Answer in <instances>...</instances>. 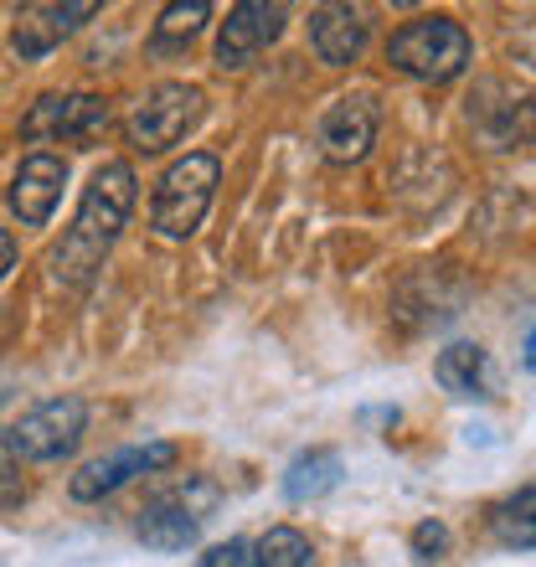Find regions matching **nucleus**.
<instances>
[{
	"instance_id": "nucleus-4",
	"label": "nucleus",
	"mask_w": 536,
	"mask_h": 567,
	"mask_svg": "<svg viewBox=\"0 0 536 567\" xmlns=\"http://www.w3.org/2000/svg\"><path fill=\"white\" fill-rule=\"evenodd\" d=\"M83 429H89V403L83 398H47V403L27 408L11 429H0V444L27 464H52L68 460L83 444Z\"/></svg>"
},
{
	"instance_id": "nucleus-10",
	"label": "nucleus",
	"mask_w": 536,
	"mask_h": 567,
	"mask_svg": "<svg viewBox=\"0 0 536 567\" xmlns=\"http://www.w3.org/2000/svg\"><path fill=\"white\" fill-rule=\"evenodd\" d=\"M279 31H284V6H268V0H243V6H233L223 21V37H217V68H223V73L248 68L268 42H279Z\"/></svg>"
},
{
	"instance_id": "nucleus-19",
	"label": "nucleus",
	"mask_w": 536,
	"mask_h": 567,
	"mask_svg": "<svg viewBox=\"0 0 536 567\" xmlns=\"http://www.w3.org/2000/svg\"><path fill=\"white\" fill-rule=\"evenodd\" d=\"M202 567H258V557H254V542H243V537H233V542H217L207 557H202Z\"/></svg>"
},
{
	"instance_id": "nucleus-6",
	"label": "nucleus",
	"mask_w": 536,
	"mask_h": 567,
	"mask_svg": "<svg viewBox=\"0 0 536 567\" xmlns=\"http://www.w3.org/2000/svg\"><path fill=\"white\" fill-rule=\"evenodd\" d=\"M217 506V485L202 475L181 480L176 491H161L140 511V542L155 547V553H186L196 537H202V522L207 511Z\"/></svg>"
},
{
	"instance_id": "nucleus-3",
	"label": "nucleus",
	"mask_w": 536,
	"mask_h": 567,
	"mask_svg": "<svg viewBox=\"0 0 536 567\" xmlns=\"http://www.w3.org/2000/svg\"><path fill=\"white\" fill-rule=\"evenodd\" d=\"M217 181H223V165L207 150H192L181 155L171 171L155 186V227L161 238H192L202 217H207L212 196H217Z\"/></svg>"
},
{
	"instance_id": "nucleus-14",
	"label": "nucleus",
	"mask_w": 536,
	"mask_h": 567,
	"mask_svg": "<svg viewBox=\"0 0 536 567\" xmlns=\"http://www.w3.org/2000/svg\"><path fill=\"white\" fill-rule=\"evenodd\" d=\"M433 377H439V388L454 392V398H491V357H485L475 341H454L449 351H439Z\"/></svg>"
},
{
	"instance_id": "nucleus-5",
	"label": "nucleus",
	"mask_w": 536,
	"mask_h": 567,
	"mask_svg": "<svg viewBox=\"0 0 536 567\" xmlns=\"http://www.w3.org/2000/svg\"><path fill=\"white\" fill-rule=\"evenodd\" d=\"M207 114V93L196 89V83H161V89H150L134 114L124 120V135H130L134 150H145V155H161V150L181 145V140L192 135L196 124Z\"/></svg>"
},
{
	"instance_id": "nucleus-7",
	"label": "nucleus",
	"mask_w": 536,
	"mask_h": 567,
	"mask_svg": "<svg viewBox=\"0 0 536 567\" xmlns=\"http://www.w3.org/2000/svg\"><path fill=\"white\" fill-rule=\"evenodd\" d=\"M165 464H176V444H165V439H155V444H130V449L104 454V460H89L73 475L68 491H73V501H104V495H114L120 485H130L134 475H155Z\"/></svg>"
},
{
	"instance_id": "nucleus-1",
	"label": "nucleus",
	"mask_w": 536,
	"mask_h": 567,
	"mask_svg": "<svg viewBox=\"0 0 536 567\" xmlns=\"http://www.w3.org/2000/svg\"><path fill=\"white\" fill-rule=\"evenodd\" d=\"M130 207H134L130 161H104L93 171L89 186H83V202H78L68 238L52 248V279L68 284V289H83L99 274V264L109 258V248L120 243L124 223H130Z\"/></svg>"
},
{
	"instance_id": "nucleus-13",
	"label": "nucleus",
	"mask_w": 536,
	"mask_h": 567,
	"mask_svg": "<svg viewBox=\"0 0 536 567\" xmlns=\"http://www.w3.org/2000/svg\"><path fill=\"white\" fill-rule=\"evenodd\" d=\"M310 47L315 58L330 62V68H346L367 52V16L351 11V6H320L310 16Z\"/></svg>"
},
{
	"instance_id": "nucleus-11",
	"label": "nucleus",
	"mask_w": 536,
	"mask_h": 567,
	"mask_svg": "<svg viewBox=\"0 0 536 567\" xmlns=\"http://www.w3.org/2000/svg\"><path fill=\"white\" fill-rule=\"evenodd\" d=\"M62 186H68V161L47 155V150L27 155L11 181V212L21 217V227L52 223V212H58V202H62Z\"/></svg>"
},
{
	"instance_id": "nucleus-16",
	"label": "nucleus",
	"mask_w": 536,
	"mask_h": 567,
	"mask_svg": "<svg viewBox=\"0 0 536 567\" xmlns=\"http://www.w3.org/2000/svg\"><path fill=\"white\" fill-rule=\"evenodd\" d=\"M532 501H536V491H532V485H522V491L511 495V501H501V506H495V516H491L495 537L506 542V547H516V553H532V542H536Z\"/></svg>"
},
{
	"instance_id": "nucleus-17",
	"label": "nucleus",
	"mask_w": 536,
	"mask_h": 567,
	"mask_svg": "<svg viewBox=\"0 0 536 567\" xmlns=\"http://www.w3.org/2000/svg\"><path fill=\"white\" fill-rule=\"evenodd\" d=\"M254 557H258V567H310L315 547L305 532H295V526H274L268 537L254 542Z\"/></svg>"
},
{
	"instance_id": "nucleus-8",
	"label": "nucleus",
	"mask_w": 536,
	"mask_h": 567,
	"mask_svg": "<svg viewBox=\"0 0 536 567\" xmlns=\"http://www.w3.org/2000/svg\"><path fill=\"white\" fill-rule=\"evenodd\" d=\"M377 124H382V109H377V93H346L326 109L320 120V150L326 161L336 165H357L367 161V150L377 145Z\"/></svg>"
},
{
	"instance_id": "nucleus-9",
	"label": "nucleus",
	"mask_w": 536,
	"mask_h": 567,
	"mask_svg": "<svg viewBox=\"0 0 536 567\" xmlns=\"http://www.w3.org/2000/svg\"><path fill=\"white\" fill-rule=\"evenodd\" d=\"M109 124V104L93 93H47L27 109L21 135L27 140H83Z\"/></svg>"
},
{
	"instance_id": "nucleus-18",
	"label": "nucleus",
	"mask_w": 536,
	"mask_h": 567,
	"mask_svg": "<svg viewBox=\"0 0 536 567\" xmlns=\"http://www.w3.org/2000/svg\"><path fill=\"white\" fill-rule=\"evenodd\" d=\"M212 16L207 0H192V6H165L161 11V27H155V52H181V47L192 42L196 31H202V21Z\"/></svg>"
},
{
	"instance_id": "nucleus-22",
	"label": "nucleus",
	"mask_w": 536,
	"mask_h": 567,
	"mask_svg": "<svg viewBox=\"0 0 536 567\" xmlns=\"http://www.w3.org/2000/svg\"><path fill=\"white\" fill-rule=\"evenodd\" d=\"M11 264H16V238L6 233V227H0V279L11 274Z\"/></svg>"
},
{
	"instance_id": "nucleus-12",
	"label": "nucleus",
	"mask_w": 536,
	"mask_h": 567,
	"mask_svg": "<svg viewBox=\"0 0 536 567\" xmlns=\"http://www.w3.org/2000/svg\"><path fill=\"white\" fill-rule=\"evenodd\" d=\"M89 16H99L93 0H78V6H21V11H16V27H11V47L27 62H37V58H47L52 47L68 42Z\"/></svg>"
},
{
	"instance_id": "nucleus-21",
	"label": "nucleus",
	"mask_w": 536,
	"mask_h": 567,
	"mask_svg": "<svg viewBox=\"0 0 536 567\" xmlns=\"http://www.w3.org/2000/svg\"><path fill=\"white\" fill-rule=\"evenodd\" d=\"M21 501H27V480H21V470H16V464L0 460V511L21 506Z\"/></svg>"
},
{
	"instance_id": "nucleus-20",
	"label": "nucleus",
	"mask_w": 536,
	"mask_h": 567,
	"mask_svg": "<svg viewBox=\"0 0 536 567\" xmlns=\"http://www.w3.org/2000/svg\"><path fill=\"white\" fill-rule=\"evenodd\" d=\"M413 553H418V557H444V553H449V526H444V522L413 526Z\"/></svg>"
},
{
	"instance_id": "nucleus-15",
	"label": "nucleus",
	"mask_w": 536,
	"mask_h": 567,
	"mask_svg": "<svg viewBox=\"0 0 536 567\" xmlns=\"http://www.w3.org/2000/svg\"><path fill=\"white\" fill-rule=\"evenodd\" d=\"M341 485V454L336 449H310L284 470V495L289 501H320Z\"/></svg>"
},
{
	"instance_id": "nucleus-2",
	"label": "nucleus",
	"mask_w": 536,
	"mask_h": 567,
	"mask_svg": "<svg viewBox=\"0 0 536 567\" xmlns=\"http://www.w3.org/2000/svg\"><path fill=\"white\" fill-rule=\"evenodd\" d=\"M388 62L408 78H423V83H449L470 62V31L454 16H418V21L392 31Z\"/></svg>"
}]
</instances>
